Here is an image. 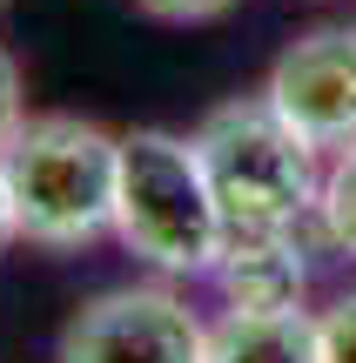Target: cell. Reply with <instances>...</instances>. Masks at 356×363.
Segmentation results:
<instances>
[{"mask_svg":"<svg viewBox=\"0 0 356 363\" xmlns=\"http://www.w3.org/2000/svg\"><path fill=\"white\" fill-rule=\"evenodd\" d=\"M202 155V175L215 189L229 242H276V235H303L323 202V169L303 135L269 108V94H242L202 115L188 135Z\"/></svg>","mask_w":356,"mask_h":363,"instance_id":"6da1fadb","label":"cell"},{"mask_svg":"<svg viewBox=\"0 0 356 363\" xmlns=\"http://www.w3.org/2000/svg\"><path fill=\"white\" fill-rule=\"evenodd\" d=\"M0 175L13 195L21 242L34 249H88L115 229L121 189V135L81 115H40L0 148Z\"/></svg>","mask_w":356,"mask_h":363,"instance_id":"7a4b0ae2","label":"cell"},{"mask_svg":"<svg viewBox=\"0 0 356 363\" xmlns=\"http://www.w3.org/2000/svg\"><path fill=\"white\" fill-rule=\"evenodd\" d=\"M115 235L155 276H209L229 249L215 189L202 175L195 142L168 128L121 135V189H115Z\"/></svg>","mask_w":356,"mask_h":363,"instance_id":"3957f363","label":"cell"},{"mask_svg":"<svg viewBox=\"0 0 356 363\" xmlns=\"http://www.w3.org/2000/svg\"><path fill=\"white\" fill-rule=\"evenodd\" d=\"M54 357L61 363H209V323L168 283H121L67 316Z\"/></svg>","mask_w":356,"mask_h":363,"instance_id":"277c9868","label":"cell"},{"mask_svg":"<svg viewBox=\"0 0 356 363\" xmlns=\"http://www.w3.org/2000/svg\"><path fill=\"white\" fill-rule=\"evenodd\" d=\"M269 108L309 148H356V27H309L276 54L263 81Z\"/></svg>","mask_w":356,"mask_h":363,"instance_id":"5b68a950","label":"cell"},{"mask_svg":"<svg viewBox=\"0 0 356 363\" xmlns=\"http://www.w3.org/2000/svg\"><path fill=\"white\" fill-rule=\"evenodd\" d=\"M209 283L222 289V303L236 316H282V310H303L309 262H303V249H296V235H276V242H229L222 262L209 269Z\"/></svg>","mask_w":356,"mask_h":363,"instance_id":"8992f818","label":"cell"},{"mask_svg":"<svg viewBox=\"0 0 356 363\" xmlns=\"http://www.w3.org/2000/svg\"><path fill=\"white\" fill-rule=\"evenodd\" d=\"M209 363H316V316L282 310V316H236L209 323Z\"/></svg>","mask_w":356,"mask_h":363,"instance_id":"52a82bcc","label":"cell"},{"mask_svg":"<svg viewBox=\"0 0 356 363\" xmlns=\"http://www.w3.org/2000/svg\"><path fill=\"white\" fill-rule=\"evenodd\" d=\"M316 229L330 249H343V256H356V148H343V155L323 169V202H316Z\"/></svg>","mask_w":356,"mask_h":363,"instance_id":"ba28073f","label":"cell"},{"mask_svg":"<svg viewBox=\"0 0 356 363\" xmlns=\"http://www.w3.org/2000/svg\"><path fill=\"white\" fill-rule=\"evenodd\" d=\"M316 363H356V289L316 316Z\"/></svg>","mask_w":356,"mask_h":363,"instance_id":"9c48e42d","label":"cell"},{"mask_svg":"<svg viewBox=\"0 0 356 363\" xmlns=\"http://www.w3.org/2000/svg\"><path fill=\"white\" fill-rule=\"evenodd\" d=\"M134 7H142L148 21H168V27H202V21H222V13H236L242 0H134Z\"/></svg>","mask_w":356,"mask_h":363,"instance_id":"30bf717a","label":"cell"},{"mask_svg":"<svg viewBox=\"0 0 356 363\" xmlns=\"http://www.w3.org/2000/svg\"><path fill=\"white\" fill-rule=\"evenodd\" d=\"M21 128H27V108H21V67H13V54L0 48V148H7Z\"/></svg>","mask_w":356,"mask_h":363,"instance_id":"8fae6325","label":"cell"},{"mask_svg":"<svg viewBox=\"0 0 356 363\" xmlns=\"http://www.w3.org/2000/svg\"><path fill=\"white\" fill-rule=\"evenodd\" d=\"M21 242V222H13V195H7V175H0V256Z\"/></svg>","mask_w":356,"mask_h":363,"instance_id":"7c38bea8","label":"cell"},{"mask_svg":"<svg viewBox=\"0 0 356 363\" xmlns=\"http://www.w3.org/2000/svg\"><path fill=\"white\" fill-rule=\"evenodd\" d=\"M0 7H7V0H0Z\"/></svg>","mask_w":356,"mask_h":363,"instance_id":"4fadbf2b","label":"cell"}]
</instances>
